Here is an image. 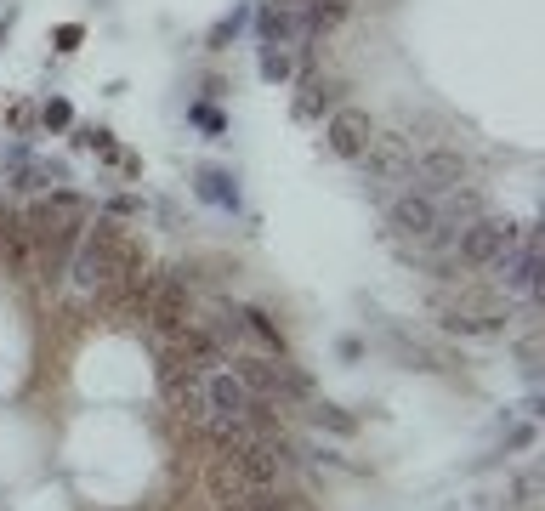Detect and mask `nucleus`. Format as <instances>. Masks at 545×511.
I'll return each mask as SVG.
<instances>
[{
  "label": "nucleus",
  "instance_id": "1",
  "mask_svg": "<svg viewBox=\"0 0 545 511\" xmlns=\"http://www.w3.org/2000/svg\"><path fill=\"white\" fill-rule=\"evenodd\" d=\"M228 370L245 381L256 398H267V404H279V409H290V415H301V404L318 392V381L307 370H301L296 358H267V353H233L228 358Z\"/></svg>",
  "mask_w": 545,
  "mask_h": 511
},
{
  "label": "nucleus",
  "instance_id": "2",
  "mask_svg": "<svg viewBox=\"0 0 545 511\" xmlns=\"http://www.w3.org/2000/svg\"><path fill=\"white\" fill-rule=\"evenodd\" d=\"M318 125H324V148H330L341 165H358L364 148L375 142V131H381V120H375L370 108H358V103H341L330 120H318Z\"/></svg>",
  "mask_w": 545,
  "mask_h": 511
},
{
  "label": "nucleus",
  "instance_id": "3",
  "mask_svg": "<svg viewBox=\"0 0 545 511\" xmlns=\"http://www.w3.org/2000/svg\"><path fill=\"white\" fill-rule=\"evenodd\" d=\"M194 199H199V205H211V211L245 216L239 171H228V165H211V159H199V165H194Z\"/></svg>",
  "mask_w": 545,
  "mask_h": 511
},
{
  "label": "nucleus",
  "instance_id": "4",
  "mask_svg": "<svg viewBox=\"0 0 545 511\" xmlns=\"http://www.w3.org/2000/svg\"><path fill=\"white\" fill-rule=\"evenodd\" d=\"M296 421L307 426V432H318V438H358V432H364V421H358L347 404H330V398H318V392L301 404Z\"/></svg>",
  "mask_w": 545,
  "mask_h": 511
},
{
  "label": "nucleus",
  "instance_id": "5",
  "mask_svg": "<svg viewBox=\"0 0 545 511\" xmlns=\"http://www.w3.org/2000/svg\"><path fill=\"white\" fill-rule=\"evenodd\" d=\"M69 131H74V154H91V159H103V165H114L120 177H137V154H125L108 125H80L74 120Z\"/></svg>",
  "mask_w": 545,
  "mask_h": 511
},
{
  "label": "nucleus",
  "instance_id": "6",
  "mask_svg": "<svg viewBox=\"0 0 545 511\" xmlns=\"http://www.w3.org/2000/svg\"><path fill=\"white\" fill-rule=\"evenodd\" d=\"M250 398H256V392H250L233 370H211L205 375V409H211V415H245Z\"/></svg>",
  "mask_w": 545,
  "mask_h": 511
},
{
  "label": "nucleus",
  "instance_id": "7",
  "mask_svg": "<svg viewBox=\"0 0 545 511\" xmlns=\"http://www.w3.org/2000/svg\"><path fill=\"white\" fill-rule=\"evenodd\" d=\"M245 35H250V0H239L233 12H222V18H216V29L205 35V52H211V57H222L228 46H239Z\"/></svg>",
  "mask_w": 545,
  "mask_h": 511
},
{
  "label": "nucleus",
  "instance_id": "8",
  "mask_svg": "<svg viewBox=\"0 0 545 511\" xmlns=\"http://www.w3.org/2000/svg\"><path fill=\"white\" fill-rule=\"evenodd\" d=\"M256 74L267 86H290L296 80V52H273V46H256Z\"/></svg>",
  "mask_w": 545,
  "mask_h": 511
},
{
  "label": "nucleus",
  "instance_id": "9",
  "mask_svg": "<svg viewBox=\"0 0 545 511\" xmlns=\"http://www.w3.org/2000/svg\"><path fill=\"white\" fill-rule=\"evenodd\" d=\"M188 125H194V131H205V137H222V131H228V114H222V108L216 103H205V97H194V103H188Z\"/></svg>",
  "mask_w": 545,
  "mask_h": 511
},
{
  "label": "nucleus",
  "instance_id": "10",
  "mask_svg": "<svg viewBox=\"0 0 545 511\" xmlns=\"http://www.w3.org/2000/svg\"><path fill=\"white\" fill-rule=\"evenodd\" d=\"M35 125H40V131H52V137H57V131H69V125H74L69 97H46V103L35 108Z\"/></svg>",
  "mask_w": 545,
  "mask_h": 511
},
{
  "label": "nucleus",
  "instance_id": "11",
  "mask_svg": "<svg viewBox=\"0 0 545 511\" xmlns=\"http://www.w3.org/2000/svg\"><path fill=\"white\" fill-rule=\"evenodd\" d=\"M534 500H540V472L528 466V472H517V483H511V494H506V506L511 511H534Z\"/></svg>",
  "mask_w": 545,
  "mask_h": 511
},
{
  "label": "nucleus",
  "instance_id": "12",
  "mask_svg": "<svg viewBox=\"0 0 545 511\" xmlns=\"http://www.w3.org/2000/svg\"><path fill=\"white\" fill-rule=\"evenodd\" d=\"M534 443H540V421L506 426V438H500V455H517V449H534Z\"/></svg>",
  "mask_w": 545,
  "mask_h": 511
},
{
  "label": "nucleus",
  "instance_id": "13",
  "mask_svg": "<svg viewBox=\"0 0 545 511\" xmlns=\"http://www.w3.org/2000/svg\"><path fill=\"white\" fill-rule=\"evenodd\" d=\"M80 35H86L80 23H63V29H57V46H63V52H74V46H80Z\"/></svg>",
  "mask_w": 545,
  "mask_h": 511
},
{
  "label": "nucleus",
  "instance_id": "14",
  "mask_svg": "<svg viewBox=\"0 0 545 511\" xmlns=\"http://www.w3.org/2000/svg\"><path fill=\"white\" fill-rule=\"evenodd\" d=\"M335 353H341V358H364V341H358V335H341V341H335Z\"/></svg>",
  "mask_w": 545,
  "mask_h": 511
}]
</instances>
